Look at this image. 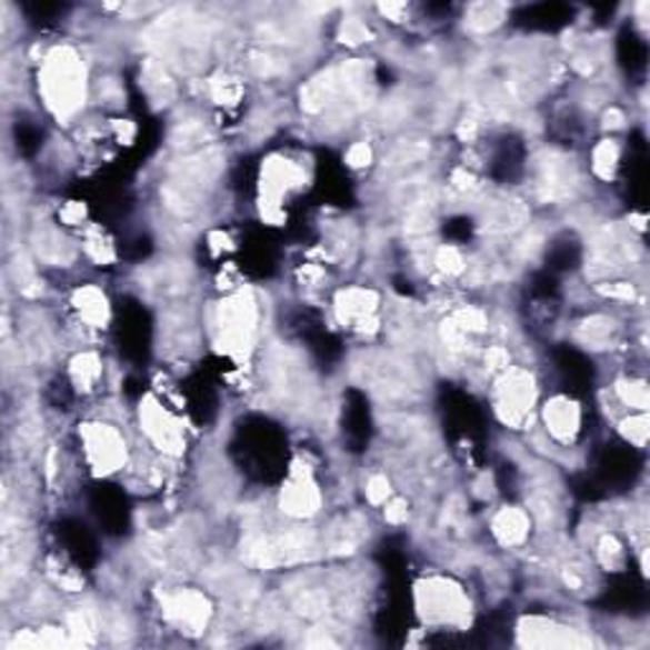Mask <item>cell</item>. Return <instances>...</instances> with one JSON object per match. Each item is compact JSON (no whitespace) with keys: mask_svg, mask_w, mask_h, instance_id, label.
Here are the masks:
<instances>
[{"mask_svg":"<svg viewBox=\"0 0 650 650\" xmlns=\"http://www.w3.org/2000/svg\"><path fill=\"white\" fill-rule=\"evenodd\" d=\"M529 529H531V519L519 509H503L493 521V533L503 547L521 544V541L529 537Z\"/></svg>","mask_w":650,"mask_h":650,"instance_id":"4","label":"cell"},{"mask_svg":"<svg viewBox=\"0 0 650 650\" xmlns=\"http://www.w3.org/2000/svg\"><path fill=\"white\" fill-rule=\"evenodd\" d=\"M41 87L47 104L59 118L61 114L67 118V114L79 110V104H84L87 74L82 59L77 57L74 49H57L43 59Z\"/></svg>","mask_w":650,"mask_h":650,"instance_id":"1","label":"cell"},{"mask_svg":"<svg viewBox=\"0 0 650 650\" xmlns=\"http://www.w3.org/2000/svg\"><path fill=\"white\" fill-rule=\"evenodd\" d=\"M544 424L547 432L557 442H572L574 434L580 432L582 424V409L574 399L569 397H554L544 404Z\"/></svg>","mask_w":650,"mask_h":650,"instance_id":"3","label":"cell"},{"mask_svg":"<svg viewBox=\"0 0 650 650\" xmlns=\"http://www.w3.org/2000/svg\"><path fill=\"white\" fill-rule=\"evenodd\" d=\"M82 438L97 476H110L124 466V440L112 424H87Z\"/></svg>","mask_w":650,"mask_h":650,"instance_id":"2","label":"cell"}]
</instances>
